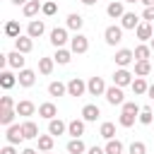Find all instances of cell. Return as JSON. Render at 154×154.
Masks as SVG:
<instances>
[{
	"mask_svg": "<svg viewBox=\"0 0 154 154\" xmlns=\"http://www.w3.org/2000/svg\"><path fill=\"white\" fill-rule=\"evenodd\" d=\"M135 120H137V116H128V113H120V118H118V123H120L123 128H132Z\"/></svg>",
	"mask_w": 154,
	"mask_h": 154,
	"instance_id": "cell-41",
	"label": "cell"
},
{
	"mask_svg": "<svg viewBox=\"0 0 154 154\" xmlns=\"http://www.w3.org/2000/svg\"><path fill=\"white\" fill-rule=\"evenodd\" d=\"M14 116H17V111H14V108H0V125L10 128V125H12V120H14Z\"/></svg>",
	"mask_w": 154,
	"mask_h": 154,
	"instance_id": "cell-29",
	"label": "cell"
},
{
	"mask_svg": "<svg viewBox=\"0 0 154 154\" xmlns=\"http://www.w3.org/2000/svg\"><path fill=\"white\" fill-rule=\"evenodd\" d=\"M5 137H7V144H19L24 140V132H22V125H10L5 130Z\"/></svg>",
	"mask_w": 154,
	"mask_h": 154,
	"instance_id": "cell-8",
	"label": "cell"
},
{
	"mask_svg": "<svg viewBox=\"0 0 154 154\" xmlns=\"http://www.w3.org/2000/svg\"><path fill=\"white\" fill-rule=\"evenodd\" d=\"M48 94H51V96H65V94H67V84H63L60 79H58V82H51V84H48Z\"/></svg>",
	"mask_w": 154,
	"mask_h": 154,
	"instance_id": "cell-28",
	"label": "cell"
},
{
	"mask_svg": "<svg viewBox=\"0 0 154 154\" xmlns=\"http://www.w3.org/2000/svg\"><path fill=\"white\" fill-rule=\"evenodd\" d=\"M0 154H17V152H14V144H5V147L0 149Z\"/></svg>",
	"mask_w": 154,
	"mask_h": 154,
	"instance_id": "cell-45",
	"label": "cell"
},
{
	"mask_svg": "<svg viewBox=\"0 0 154 154\" xmlns=\"http://www.w3.org/2000/svg\"><path fill=\"white\" fill-rule=\"evenodd\" d=\"M99 116H101V111H99V106H94V103H87V106L82 108V120H84V123H94Z\"/></svg>",
	"mask_w": 154,
	"mask_h": 154,
	"instance_id": "cell-17",
	"label": "cell"
},
{
	"mask_svg": "<svg viewBox=\"0 0 154 154\" xmlns=\"http://www.w3.org/2000/svg\"><path fill=\"white\" fill-rule=\"evenodd\" d=\"M123 2H140V0H123Z\"/></svg>",
	"mask_w": 154,
	"mask_h": 154,
	"instance_id": "cell-52",
	"label": "cell"
},
{
	"mask_svg": "<svg viewBox=\"0 0 154 154\" xmlns=\"http://www.w3.org/2000/svg\"><path fill=\"white\" fill-rule=\"evenodd\" d=\"M149 72H152L149 60H135V75H137V77H147Z\"/></svg>",
	"mask_w": 154,
	"mask_h": 154,
	"instance_id": "cell-31",
	"label": "cell"
},
{
	"mask_svg": "<svg viewBox=\"0 0 154 154\" xmlns=\"http://www.w3.org/2000/svg\"><path fill=\"white\" fill-rule=\"evenodd\" d=\"M140 2H144V7H154V0H140Z\"/></svg>",
	"mask_w": 154,
	"mask_h": 154,
	"instance_id": "cell-48",
	"label": "cell"
},
{
	"mask_svg": "<svg viewBox=\"0 0 154 154\" xmlns=\"http://www.w3.org/2000/svg\"><path fill=\"white\" fill-rule=\"evenodd\" d=\"M53 60H55L58 65H67V63L72 60V51H67V48H58L55 55H53Z\"/></svg>",
	"mask_w": 154,
	"mask_h": 154,
	"instance_id": "cell-27",
	"label": "cell"
},
{
	"mask_svg": "<svg viewBox=\"0 0 154 154\" xmlns=\"http://www.w3.org/2000/svg\"><path fill=\"white\" fill-rule=\"evenodd\" d=\"M103 96H106V101H108L111 106H123V103H125V94H123V89H120V87H116V84H113V87H108Z\"/></svg>",
	"mask_w": 154,
	"mask_h": 154,
	"instance_id": "cell-2",
	"label": "cell"
},
{
	"mask_svg": "<svg viewBox=\"0 0 154 154\" xmlns=\"http://www.w3.org/2000/svg\"><path fill=\"white\" fill-rule=\"evenodd\" d=\"M38 10H43V2H41V0H29V2L22 7L24 17H36V14H38Z\"/></svg>",
	"mask_w": 154,
	"mask_h": 154,
	"instance_id": "cell-21",
	"label": "cell"
},
{
	"mask_svg": "<svg viewBox=\"0 0 154 154\" xmlns=\"http://www.w3.org/2000/svg\"><path fill=\"white\" fill-rule=\"evenodd\" d=\"M140 111H142V108H140L135 101H125V103H123V113H128V116H137V118H140Z\"/></svg>",
	"mask_w": 154,
	"mask_h": 154,
	"instance_id": "cell-39",
	"label": "cell"
},
{
	"mask_svg": "<svg viewBox=\"0 0 154 154\" xmlns=\"http://www.w3.org/2000/svg\"><path fill=\"white\" fill-rule=\"evenodd\" d=\"M53 142H55L53 135H38V149L41 152H51L53 149Z\"/></svg>",
	"mask_w": 154,
	"mask_h": 154,
	"instance_id": "cell-34",
	"label": "cell"
},
{
	"mask_svg": "<svg viewBox=\"0 0 154 154\" xmlns=\"http://www.w3.org/2000/svg\"><path fill=\"white\" fill-rule=\"evenodd\" d=\"M7 65H10V67H14V70H24V65H26V58H24V53H19V51H12V53H7Z\"/></svg>",
	"mask_w": 154,
	"mask_h": 154,
	"instance_id": "cell-10",
	"label": "cell"
},
{
	"mask_svg": "<svg viewBox=\"0 0 154 154\" xmlns=\"http://www.w3.org/2000/svg\"><path fill=\"white\" fill-rule=\"evenodd\" d=\"M82 24H84V17H82V14H77V12H70V14H67V29H72V31L79 34Z\"/></svg>",
	"mask_w": 154,
	"mask_h": 154,
	"instance_id": "cell-23",
	"label": "cell"
},
{
	"mask_svg": "<svg viewBox=\"0 0 154 154\" xmlns=\"http://www.w3.org/2000/svg\"><path fill=\"white\" fill-rule=\"evenodd\" d=\"M142 17H144L147 22H154V7H144V12H142Z\"/></svg>",
	"mask_w": 154,
	"mask_h": 154,
	"instance_id": "cell-44",
	"label": "cell"
},
{
	"mask_svg": "<svg viewBox=\"0 0 154 154\" xmlns=\"http://www.w3.org/2000/svg\"><path fill=\"white\" fill-rule=\"evenodd\" d=\"M103 149H106V154H123V142L120 140H108Z\"/></svg>",
	"mask_w": 154,
	"mask_h": 154,
	"instance_id": "cell-35",
	"label": "cell"
},
{
	"mask_svg": "<svg viewBox=\"0 0 154 154\" xmlns=\"http://www.w3.org/2000/svg\"><path fill=\"white\" fill-rule=\"evenodd\" d=\"M43 31H46V24L41 19H31L29 26H26V36H31V38H38Z\"/></svg>",
	"mask_w": 154,
	"mask_h": 154,
	"instance_id": "cell-14",
	"label": "cell"
},
{
	"mask_svg": "<svg viewBox=\"0 0 154 154\" xmlns=\"http://www.w3.org/2000/svg\"><path fill=\"white\" fill-rule=\"evenodd\" d=\"M130 154H147V144L144 142H132L130 144Z\"/></svg>",
	"mask_w": 154,
	"mask_h": 154,
	"instance_id": "cell-42",
	"label": "cell"
},
{
	"mask_svg": "<svg viewBox=\"0 0 154 154\" xmlns=\"http://www.w3.org/2000/svg\"><path fill=\"white\" fill-rule=\"evenodd\" d=\"M26 2H29V0H12V5H22V7H24Z\"/></svg>",
	"mask_w": 154,
	"mask_h": 154,
	"instance_id": "cell-50",
	"label": "cell"
},
{
	"mask_svg": "<svg viewBox=\"0 0 154 154\" xmlns=\"http://www.w3.org/2000/svg\"><path fill=\"white\" fill-rule=\"evenodd\" d=\"M5 34H7L10 38H17V36H22V34H19V22L10 19V22L5 24Z\"/></svg>",
	"mask_w": 154,
	"mask_h": 154,
	"instance_id": "cell-36",
	"label": "cell"
},
{
	"mask_svg": "<svg viewBox=\"0 0 154 154\" xmlns=\"http://www.w3.org/2000/svg\"><path fill=\"white\" fill-rule=\"evenodd\" d=\"M84 152H87V144L82 142V137L67 142V154H84Z\"/></svg>",
	"mask_w": 154,
	"mask_h": 154,
	"instance_id": "cell-26",
	"label": "cell"
},
{
	"mask_svg": "<svg viewBox=\"0 0 154 154\" xmlns=\"http://www.w3.org/2000/svg\"><path fill=\"white\" fill-rule=\"evenodd\" d=\"M132 53H135V60H149V55H152V48L142 43V46H137Z\"/></svg>",
	"mask_w": 154,
	"mask_h": 154,
	"instance_id": "cell-37",
	"label": "cell"
},
{
	"mask_svg": "<svg viewBox=\"0 0 154 154\" xmlns=\"http://www.w3.org/2000/svg\"><path fill=\"white\" fill-rule=\"evenodd\" d=\"M106 82L101 79V77H89V82H87V91L91 94V96H101V94H106Z\"/></svg>",
	"mask_w": 154,
	"mask_h": 154,
	"instance_id": "cell-5",
	"label": "cell"
},
{
	"mask_svg": "<svg viewBox=\"0 0 154 154\" xmlns=\"http://www.w3.org/2000/svg\"><path fill=\"white\" fill-rule=\"evenodd\" d=\"M147 94H149V99H154V84H149V89H147Z\"/></svg>",
	"mask_w": 154,
	"mask_h": 154,
	"instance_id": "cell-49",
	"label": "cell"
},
{
	"mask_svg": "<svg viewBox=\"0 0 154 154\" xmlns=\"http://www.w3.org/2000/svg\"><path fill=\"white\" fill-rule=\"evenodd\" d=\"M53 65H55L53 58H38V72L41 75H51L53 72Z\"/></svg>",
	"mask_w": 154,
	"mask_h": 154,
	"instance_id": "cell-33",
	"label": "cell"
},
{
	"mask_svg": "<svg viewBox=\"0 0 154 154\" xmlns=\"http://www.w3.org/2000/svg\"><path fill=\"white\" fill-rule=\"evenodd\" d=\"M38 116H41V118H46V120H53V118L58 116V108H55V103H53V101H46V103H41V106H38Z\"/></svg>",
	"mask_w": 154,
	"mask_h": 154,
	"instance_id": "cell-16",
	"label": "cell"
},
{
	"mask_svg": "<svg viewBox=\"0 0 154 154\" xmlns=\"http://www.w3.org/2000/svg\"><path fill=\"white\" fill-rule=\"evenodd\" d=\"M41 154H51V152H41Z\"/></svg>",
	"mask_w": 154,
	"mask_h": 154,
	"instance_id": "cell-54",
	"label": "cell"
},
{
	"mask_svg": "<svg viewBox=\"0 0 154 154\" xmlns=\"http://www.w3.org/2000/svg\"><path fill=\"white\" fill-rule=\"evenodd\" d=\"M22 154H38L36 149H31V147H26V149H22Z\"/></svg>",
	"mask_w": 154,
	"mask_h": 154,
	"instance_id": "cell-47",
	"label": "cell"
},
{
	"mask_svg": "<svg viewBox=\"0 0 154 154\" xmlns=\"http://www.w3.org/2000/svg\"><path fill=\"white\" fill-rule=\"evenodd\" d=\"M43 2H46V0H43Z\"/></svg>",
	"mask_w": 154,
	"mask_h": 154,
	"instance_id": "cell-56",
	"label": "cell"
},
{
	"mask_svg": "<svg viewBox=\"0 0 154 154\" xmlns=\"http://www.w3.org/2000/svg\"><path fill=\"white\" fill-rule=\"evenodd\" d=\"M41 12H43L46 17H53V14L58 12V5H55L53 0H46V2H43V10H41Z\"/></svg>",
	"mask_w": 154,
	"mask_h": 154,
	"instance_id": "cell-40",
	"label": "cell"
},
{
	"mask_svg": "<svg viewBox=\"0 0 154 154\" xmlns=\"http://www.w3.org/2000/svg\"><path fill=\"white\" fill-rule=\"evenodd\" d=\"M14 111H17V116H34V111H36V106H34L31 101H17V106H14Z\"/></svg>",
	"mask_w": 154,
	"mask_h": 154,
	"instance_id": "cell-25",
	"label": "cell"
},
{
	"mask_svg": "<svg viewBox=\"0 0 154 154\" xmlns=\"http://www.w3.org/2000/svg\"><path fill=\"white\" fill-rule=\"evenodd\" d=\"M135 34H137L140 41H152V36H154V26H152V22H142V24L135 29Z\"/></svg>",
	"mask_w": 154,
	"mask_h": 154,
	"instance_id": "cell-11",
	"label": "cell"
},
{
	"mask_svg": "<svg viewBox=\"0 0 154 154\" xmlns=\"http://www.w3.org/2000/svg\"><path fill=\"white\" fill-rule=\"evenodd\" d=\"M113 84L116 87H128V84H132V72L130 70H125V67H118L116 72H113Z\"/></svg>",
	"mask_w": 154,
	"mask_h": 154,
	"instance_id": "cell-4",
	"label": "cell"
},
{
	"mask_svg": "<svg viewBox=\"0 0 154 154\" xmlns=\"http://www.w3.org/2000/svg\"><path fill=\"white\" fill-rule=\"evenodd\" d=\"M132 60H135V53H132L130 48H120V51L116 53V65H118V67H128Z\"/></svg>",
	"mask_w": 154,
	"mask_h": 154,
	"instance_id": "cell-9",
	"label": "cell"
},
{
	"mask_svg": "<svg viewBox=\"0 0 154 154\" xmlns=\"http://www.w3.org/2000/svg\"><path fill=\"white\" fill-rule=\"evenodd\" d=\"M152 26H154V22H152Z\"/></svg>",
	"mask_w": 154,
	"mask_h": 154,
	"instance_id": "cell-55",
	"label": "cell"
},
{
	"mask_svg": "<svg viewBox=\"0 0 154 154\" xmlns=\"http://www.w3.org/2000/svg\"><path fill=\"white\" fill-rule=\"evenodd\" d=\"M70 51L77 53V55L87 53V51H89V38H87L84 34H75V36L70 38Z\"/></svg>",
	"mask_w": 154,
	"mask_h": 154,
	"instance_id": "cell-1",
	"label": "cell"
},
{
	"mask_svg": "<svg viewBox=\"0 0 154 154\" xmlns=\"http://www.w3.org/2000/svg\"><path fill=\"white\" fill-rule=\"evenodd\" d=\"M142 125H149L152 120H154V111L149 108V106H142V111H140V118H137Z\"/></svg>",
	"mask_w": 154,
	"mask_h": 154,
	"instance_id": "cell-38",
	"label": "cell"
},
{
	"mask_svg": "<svg viewBox=\"0 0 154 154\" xmlns=\"http://www.w3.org/2000/svg\"><path fill=\"white\" fill-rule=\"evenodd\" d=\"M22 132H24V140H38V125L34 120H24L22 123Z\"/></svg>",
	"mask_w": 154,
	"mask_h": 154,
	"instance_id": "cell-18",
	"label": "cell"
},
{
	"mask_svg": "<svg viewBox=\"0 0 154 154\" xmlns=\"http://www.w3.org/2000/svg\"><path fill=\"white\" fill-rule=\"evenodd\" d=\"M130 87H132V91H135L137 96H142V94H147V89H149V84L144 82V77H135Z\"/></svg>",
	"mask_w": 154,
	"mask_h": 154,
	"instance_id": "cell-32",
	"label": "cell"
},
{
	"mask_svg": "<svg viewBox=\"0 0 154 154\" xmlns=\"http://www.w3.org/2000/svg\"><path fill=\"white\" fill-rule=\"evenodd\" d=\"M87 91V82H82L79 77H72L67 82V96H82Z\"/></svg>",
	"mask_w": 154,
	"mask_h": 154,
	"instance_id": "cell-7",
	"label": "cell"
},
{
	"mask_svg": "<svg viewBox=\"0 0 154 154\" xmlns=\"http://www.w3.org/2000/svg\"><path fill=\"white\" fill-rule=\"evenodd\" d=\"M17 82H19V87H31V84L36 82V72H34V70H29V67H24V70H19Z\"/></svg>",
	"mask_w": 154,
	"mask_h": 154,
	"instance_id": "cell-15",
	"label": "cell"
},
{
	"mask_svg": "<svg viewBox=\"0 0 154 154\" xmlns=\"http://www.w3.org/2000/svg\"><path fill=\"white\" fill-rule=\"evenodd\" d=\"M14 106H17V103L12 101V96H7V94L0 96V108H14Z\"/></svg>",
	"mask_w": 154,
	"mask_h": 154,
	"instance_id": "cell-43",
	"label": "cell"
},
{
	"mask_svg": "<svg viewBox=\"0 0 154 154\" xmlns=\"http://www.w3.org/2000/svg\"><path fill=\"white\" fill-rule=\"evenodd\" d=\"M106 14H108L111 19H123V14H125V7H123V2H108V7H106Z\"/></svg>",
	"mask_w": 154,
	"mask_h": 154,
	"instance_id": "cell-22",
	"label": "cell"
},
{
	"mask_svg": "<svg viewBox=\"0 0 154 154\" xmlns=\"http://www.w3.org/2000/svg\"><path fill=\"white\" fill-rule=\"evenodd\" d=\"M142 22H140V17L135 14V12H125L123 14V19H120V26L123 29H137Z\"/></svg>",
	"mask_w": 154,
	"mask_h": 154,
	"instance_id": "cell-19",
	"label": "cell"
},
{
	"mask_svg": "<svg viewBox=\"0 0 154 154\" xmlns=\"http://www.w3.org/2000/svg\"><path fill=\"white\" fill-rule=\"evenodd\" d=\"M31 48H34V38H31V36H17V38H14V51H19V53L26 55Z\"/></svg>",
	"mask_w": 154,
	"mask_h": 154,
	"instance_id": "cell-12",
	"label": "cell"
},
{
	"mask_svg": "<svg viewBox=\"0 0 154 154\" xmlns=\"http://www.w3.org/2000/svg\"><path fill=\"white\" fill-rule=\"evenodd\" d=\"M87 154H106V149H103V147H89Z\"/></svg>",
	"mask_w": 154,
	"mask_h": 154,
	"instance_id": "cell-46",
	"label": "cell"
},
{
	"mask_svg": "<svg viewBox=\"0 0 154 154\" xmlns=\"http://www.w3.org/2000/svg\"><path fill=\"white\" fill-rule=\"evenodd\" d=\"M67 41H70V38H67V29H63V26H55V29L51 31V43H53L55 48H63Z\"/></svg>",
	"mask_w": 154,
	"mask_h": 154,
	"instance_id": "cell-6",
	"label": "cell"
},
{
	"mask_svg": "<svg viewBox=\"0 0 154 154\" xmlns=\"http://www.w3.org/2000/svg\"><path fill=\"white\" fill-rule=\"evenodd\" d=\"M149 48H152V51H154V38H152V43H149Z\"/></svg>",
	"mask_w": 154,
	"mask_h": 154,
	"instance_id": "cell-53",
	"label": "cell"
},
{
	"mask_svg": "<svg viewBox=\"0 0 154 154\" xmlns=\"http://www.w3.org/2000/svg\"><path fill=\"white\" fill-rule=\"evenodd\" d=\"M103 38H106V43H108V46H116V43H120V41H123V26H116V24L106 26V31H103Z\"/></svg>",
	"mask_w": 154,
	"mask_h": 154,
	"instance_id": "cell-3",
	"label": "cell"
},
{
	"mask_svg": "<svg viewBox=\"0 0 154 154\" xmlns=\"http://www.w3.org/2000/svg\"><path fill=\"white\" fill-rule=\"evenodd\" d=\"M99 135L103 137V140H116V125L113 123H101V128H99Z\"/></svg>",
	"mask_w": 154,
	"mask_h": 154,
	"instance_id": "cell-30",
	"label": "cell"
},
{
	"mask_svg": "<svg viewBox=\"0 0 154 154\" xmlns=\"http://www.w3.org/2000/svg\"><path fill=\"white\" fill-rule=\"evenodd\" d=\"M82 5H96V0H82Z\"/></svg>",
	"mask_w": 154,
	"mask_h": 154,
	"instance_id": "cell-51",
	"label": "cell"
},
{
	"mask_svg": "<svg viewBox=\"0 0 154 154\" xmlns=\"http://www.w3.org/2000/svg\"><path fill=\"white\" fill-rule=\"evenodd\" d=\"M67 135H72V140L82 137V135H84V120H82V118L70 120V123H67Z\"/></svg>",
	"mask_w": 154,
	"mask_h": 154,
	"instance_id": "cell-13",
	"label": "cell"
},
{
	"mask_svg": "<svg viewBox=\"0 0 154 154\" xmlns=\"http://www.w3.org/2000/svg\"><path fill=\"white\" fill-rule=\"evenodd\" d=\"M14 84H17V77H14L10 70H2V72H0V87H2V89H12Z\"/></svg>",
	"mask_w": 154,
	"mask_h": 154,
	"instance_id": "cell-24",
	"label": "cell"
},
{
	"mask_svg": "<svg viewBox=\"0 0 154 154\" xmlns=\"http://www.w3.org/2000/svg\"><path fill=\"white\" fill-rule=\"evenodd\" d=\"M65 130H67V123H63L60 118H53V120H48V135L58 137V135H63Z\"/></svg>",
	"mask_w": 154,
	"mask_h": 154,
	"instance_id": "cell-20",
	"label": "cell"
}]
</instances>
